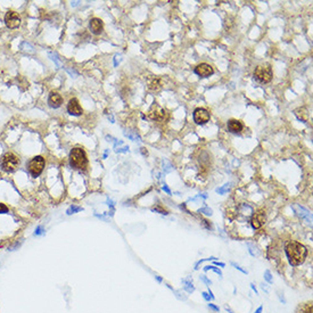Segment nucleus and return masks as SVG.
Masks as SVG:
<instances>
[{
    "instance_id": "nucleus-1",
    "label": "nucleus",
    "mask_w": 313,
    "mask_h": 313,
    "mask_svg": "<svg viewBox=\"0 0 313 313\" xmlns=\"http://www.w3.org/2000/svg\"><path fill=\"white\" fill-rule=\"evenodd\" d=\"M285 253L292 267H298L307 256V248L298 241H289L285 247Z\"/></svg>"
},
{
    "instance_id": "nucleus-2",
    "label": "nucleus",
    "mask_w": 313,
    "mask_h": 313,
    "mask_svg": "<svg viewBox=\"0 0 313 313\" xmlns=\"http://www.w3.org/2000/svg\"><path fill=\"white\" fill-rule=\"evenodd\" d=\"M70 164L76 170H85L88 165V159L82 148H73L70 153Z\"/></svg>"
},
{
    "instance_id": "nucleus-3",
    "label": "nucleus",
    "mask_w": 313,
    "mask_h": 313,
    "mask_svg": "<svg viewBox=\"0 0 313 313\" xmlns=\"http://www.w3.org/2000/svg\"><path fill=\"white\" fill-rule=\"evenodd\" d=\"M43 167H45V159L42 156H35L28 164V172L33 178L40 176L43 171Z\"/></svg>"
},
{
    "instance_id": "nucleus-4",
    "label": "nucleus",
    "mask_w": 313,
    "mask_h": 313,
    "mask_svg": "<svg viewBox=\"0 0 313 313\" xmlns=\"http://www.w3.org/2000/svg\"><path fill=\"white\" fill-rule=\"evenodd\" d=\"M254 77L261 83H267L272 80V70L270 65H260L254 71Z\"/></svg>"
},
{
    "instance_id": "nucleus-5",
    "label": "nucleus",
    "mask_w": 313,
    "mask_h": 313,
    "mask_svg": "<svg viewBox=\"0 0 313 313\" xmlns=\"http://www.w3.org/2000/svg\"><path fill=\"white\" fill-rule=\"evenodd\" d=\"M18 164H20V159L13 153L5 154L2 159H1V167L6 172H13V171H15V170L17 169Z\"/></svg>"
},
{
    "instance_id": "nucleus-6",
    "label": "nucleus",
    "mask_w": 313,
    "mask_h": 313,
    "mask_svg": "<svg viewBox=\"0 0 313 313\" xmlns=\"http://www.w3.org/2000/svg\"><path fill=\"white\" fill-rule=\"evenodd\" d=\"M193 121L197 124H205L210 121V113L205 108H196L193 111Z\"/></svg>"
},
{
    "instance_id": "nucleus-7",
    "label": "nucleus",
    "mask_w": 313,
    "mask_h": 313,
    "mask_svg": "<svg viewBox=\"0 0 313 313\" xmlns=\"http://www.w3.org/2000/svg\"><path fill=\"white\" fill-rule=\"evenodd\" d=\"M5 23L9 28H16L21 24V18L18 16L17 13L15 11H8L6 16H5Z\"/></svg>"
},
{
    "instance_id": "nucleus-8",
    "label": "nucleus",
    "mask_w": 313,
    "mask_h": 313,
    "mask_svg": "<svg viewBox=\"0 0 313 313\" xmlns=\"http://www.w3.org/2000/svg\"><path fill=\"white\" fill-rule=\"evenodd\" d=\"M213 72H214L213 67L206 63H202L195 67V73L201 77H208L210 75L213 74Z\"/></svg>"
},
{
    "instance_id": "nucleus-9",
    "label": "nucleus",
    "mask_w": 313,
    "mask_h": 313,
    "mask_svg": "<svg viewBox=\"0 0 313 313\" xmlns=\"http://www.w3.org/2000/svg\"><path fill=\"white\" fill-rule=\"evenodd\" d=\"M265 222V213L263 211H259L252 216L250 220V224L253 227V229H260Z\"/></svg>"
},
{
    "instance_id": "nucleus-10",
    "label": "nucleus",
    "mask_w": 313,
    "mask_h": 313,
    "mask_svg": "<svg viewBox=\"0 0 313 313\" xmlns=\"http://www.w3.org/2000/svg\"><path fill=\"white\" fill-rule=\"evenodd\" d=\"M67 111L70 113L71 115H74V116H80L82 114V107L80 106L79 102H77V99L73 98L71 99L68 104H67Z\"/></svg>"
},
{
    "instance_id": "nucleus-11",
    "label": "nucleus",
    "mask_w": 313,
    "mask_h": 313,
    "mask_svg": "<svg viewBox=\"0 0 313 313\" xmlns=\"http://www.w3.org/2000/svg\"><path fill=\"white\" fill-rule=\"evenodd\" d=\"M149 116L155 121H165L166 119H167V113H166L163 108H161V107H156V108H155V112L154 111H150V112H149Z\"/></svg>"
},
{
    "instance_id": "nucleus-12",
    "label": "nucleus",
    "mask_w": 313,
    "mask_h": 313,
    "mask_svg": "<svg viewBox=\"0 0 313 313\" xmlns=\"http://www.w3.org/2000/svg\"><path fill=\"white\" fill-rule=\"evenodd\" d=\"M90 30L93 34H100L104 30V24L100 18H92L90 21Z\"/></svg>"
},
{
    "instance_id": "nucleus-13",
    "label": "nucleus",
    "mask_w": 313,
    "mask_h": 313,
    "mask_svg": "<svg viewBox=\"0 0 313 313\" xmlns=\"http://www.w3.org/2000/svg\"><path fill=\"white\" fill-rule=\"evenodd\" d=\"M63 102V98L59 93L57 92H51L49 95V98H48V104H49L50 107L53 108H58Z\"/></svg>"
},
{
    "instance_id": "nucleus-14",
    "label": "nucleus",
    "mask_w": 313,
    "mask_h": 313,
    "mask_svg": "<svg viewBox=\"0 0 313 313\" xmlns=\"http://www.w3.org/2000/svg\"><path fill=\"white\" fill-rule=\"evenodd\" d=\"M228 130L232 133H239L243 130V123L238 120H230L228 122Z\"/></svg>"
},
{
    "instance_id": "nucleus-15",
    "label": "nucleus",
    "mask_w": 313,
    "mask_h": 313,
    "mask_svg": "<svg viewBox=\"0 0 313 313\" xmlns=\"http://www.w3.org/2000/svg\"><path fill=\"white\" fill-rule=\"evenodd\" d=\"M296 208H298V211H299L298 215L299 216L303 218V219H305L306 221H307V223H311V221H312V215H311V213H310L307 210H305L304 207L299 206V205H297Z\"/></svg>"
},
{
    "instance_id": "nucleus-16",
    "label": "nucleus",
    "mask_w": 313,
    "mask_h": 313,
    "mask_svg": "<svg viewBox=\"0 0 313 313\" xmlns=\"http://www.w3.org/2000/svg\"><path fill=\"white\" fill-rule=\"evenodd\" d=\"M148 88L150 89L151 91H159V89L162 88V85H161V80L155 77L153 80L148 82Z\"/></svg>"
},
{
    "instance_id": "nucleus-17",
    "label": "nucleus",
    "mask_w": 313,
    "mask_h": 313,
    "mask_svg": "<svg viewBox=\"0 0 313 313\" xmlns=\"http://www.w3.org/2000/svg\"><path fill=\"white\" fill-rule=\"evenodd\" d=\"M172 292H173V294L176 295V298L179 299V301H183V302L188 301V295H186V294H185L182 290H179V289H178V290H176V289H173Z\"/></svg>"
},
{
    "instance_id": "nucleus-18",
    "label": "nucleus",
    "mask_w": 313,
    "mask_h": 313,
    "mask_svg": "<svg viewBox=\"0 0 313 313\" xmlns=\"http://www.w3.org/2000/svg\"><path fill=\"white\" fill-rule=\"evenodd\" d=\"M83 208L81 206H77V205H71L70 207L66 210V214L67 215H72V214H75V213H79V212H81Z\"/></svg>"
},
{
    "instance_id": "nucleus-19",
    "label": "nucleus",
    "mask_w": 313,
    "mask_h": 313,
    "mask_svg": "<svg viewBox=\"0 0 313 313\" xmlns=\"http://www.w3.org/2000/svg\"><path fill=\"white\" fill-rule=\"evenodd\" d=\"M263 278H264V280H265V281L269 284V285H272V284H273V277H272V273H271L270 270H265V271H264Z\"/></svg>"
},
{
    "instance_id": "nucleus-20",
    "label": "nucleus",
    "mask_w": 313,
    "mask_h": 313,
    "mask_svg": "<svg viewBox=\"0 0 313 313\" xmlns=\"http://www.w3.org/2000/svg\"><path fill=\"white\" fill-rule=\"evenodd\" d=\"M195 290H196V288H195V286H193V282L187 284V285H183V292L188 293V294H193Z\"/></svg>"
},
{
    "instance_id": "nucleus-21",
    "label": "nucleus",
    "mask_w": 313,
    "mask_h": 313,
    "mask_svg": "<svg viewBox=\"0 0 313 313\" xmlns=\"http://www.w3.org/2000/svg\"><path fill=\"white\" fill-rule=\"evenodd\" d=\"M21 49H23L24 51H28V53H31L33 54L34 53V49H33V47L28 42H22L21 45Z\"/></svg>"
},
{
    "instance_id": "nucleus-22",
    "label": "nucleus",
    "mask_w": 313,
    "mask_h": 313,
    "mask_svg": "<svg viewBox=\"0 0 313 313\" xmlns=\"http://www.w3.org/2000/svg\"><path fill=\"white\" fill-rule=\"evenodd\" d=\"M45 232H46V230H45V228H43L42 225H37V228H35V230H34V236H42V235H45Z\"/></svg>"
},
{
    "instance_id": "nucleus-23",
    "label": "nucleus",
    "mask_w": 313,
    "mask_h": 313,
    "mask_svg": "<svg viewBox=\"0 0 313 313\" xmlns=\"http://www.w3.org/2000/svg\"><path fill=\"white\" fill-rule=\"evenodd\" d=\"M48 55H49V57L51 58V60H53V62H55V64H56L57 66H59L60 62H59V59H58V55H57L56 53H53V51H49V53H48Z\"/></svg>"
},
{
    "instance_id": "nucleus-24",
    "label": "nucleus",
    "mask_w": 313,
    "mask_h": 313,
    "mask_svg": "<svg viewBox=\"0 0 313 313\" xmlns=\"http://www.w3.org/2000/svg\"><path fill=\"white\" fill-rule=\"evenodd\" d=\"M230 264H231L232 267H235V269H236V270H238V271H239V272H241V273H244V275H247V273H248V271H247V270H245V269H243V267H240L239 264H237L236 262H233V261H231V262H230Z\"/></svg>"
},
{
    "instance_id": "nucleus-25",
    "label": "nucleus",
    "mask_w": 313,
    "mask_h": 313,
    "mask_svg": "<svg viewBox=\"0 0 313 313\" xmlns=\"http://www.w3.org/2000/svg\"><path fill=\"white\" fill-rule=\"evenodd\" d=\"M199 279H201V281H203L205 285L207 286L208 288H210V286H212V280L208 277H206L205 275H201L199 276Z\"/></svg>"
},
{
    "instance_id": "nucleus-26",
    "label": "nucleus",
    "mask_w": 313,
    "mask_h": 313,
    "mask_svg": "<svg viewBox=\"0 0 313 313\" xmlns=\"http://www.w3.org/2000/svg\"><path fill=\"white\" fill-rule=\"evenodd\" d=\"M22 243H23V241H22V240H20V241H18V240H16V241H15V243L13 244V245H11V247H8V250H11V252H13V250H18V248H20V247H21Z\"/></svg>"
},
{
    "instance_id": "nucleus-27",
    "label": "nucleus",
    "mask_w": 313,
    "mask_h": 313,
    "mask_svg": "<svg viewBox=\"0 0 313 313\" xmlns=\"http://www.w3.org/2000/svg\"><path fill=\"white\" fill-rule=\"evenodd\" d=\"M198 212H199V213H204L205 215H208V216H211V215L213 214V211H212L210 207H206V206L201 208V210H198Z\"/></svg>"
},
{
    "instance_id": "nucleus-28",
    "label": "nucleus",
    "mask_w": 313,
    "mask_h": 313,
    "mask_svg": "<svg viewBox=\"0 0 313 313\" xmlns=\"http://www.w3.org/2000/svg\"><path fill=\"white\" fill-rule=\"evenodd\" d=\"M211 271L215 272V273H216V275H218L219 277L222 279V277H223V273H222V271H221V269H220V267H216L215 265H211Z\"/></svg>"
},
{
    "instance_id": "nucleus-29",
    "label": "nucleus",
    "mask_w": 313,
    "mask_h": 313,
    "mask_svg": "<svg viewBox=\"0 0 313 313\" xmlns=\"http://www.w3.org/2000/svg\"><path fill=\"white\" fill-rule=\"evenodd\" d=\"M207 307H208V309H210V310H212V311H213V312H215V313L220 312V307H219V306L216 305V304H213V303H211V302H210V303H208V304H207Z\"/></svg>"
},
{
    "instance_id": "nucleus-30",
    "label": "nucleus",
    "mask_w": 313,
    "mask_h": 313,
    "mask_svg": "<svg viewBox=\"0 0 313 313\" xmlns=\"http://www.w3.org/2000/svg\"><path fill=\"white\" fill-rule=\"evenodd\" d=\"M228 191H229V185H224V187L216 189V193H220V195H223V193H228Z\"/></svg>"
},
{
    "instance_id": "nucleus-31",
    "label": "nucleus",
    "mask_w": 313,
    "mask_h": 313,
    "mask_svg": "<svg viewBox=\"0 0 313 313\" xmlns=\"http://www.w3.org/2000/svg\"><path fill=\"white\" fill-rule=\"evenodd\" d=\"M278 294V299H279V302L281 303V304H286L287 303V299H286V297H285V295H284V293H281V292H278L277 293Z\"/></svg>"
},
{
    "instance_id": "nucleus-32",
    "label": "nucleus",
    "mask_w": 313,
    "mask_h": 313,
    "mask_svg": "<svg viewBox=\"0 0 313 313\" xmlns=\"http://www.w3.org/2000/svg\"><path fill=\"white\" fill-rule=\"evenodd\" d=\"M9 208L6 204L4 203H0V214H5V213H8Z\"/></svg>"
},
{
    "instance_id": "nucleus-33",
    "label": "nucleus",
    "mask_w": 313,
    "mask_h": 313,
    "mask_svg": "<svg viewBox=\"0 0 313 313\" xmlns=\"http://www.w3.org/2000/svg\"><path fill=\"white\" fill-rule=\"evenodd\" d=\"M125 136L127 137H129L130 139H132V140H140V137L138 136V134H136V133H130V132H125Z\"/></svg>"
},
{
    "instance_id": "nucleus-34",
    "label": "nucleus",
    "mask_w": 313,
    "mask_h": 313,
    "mask_svg": "<svg viewBox=\"0 0 313 313\" xmlns=\"http://www.w3.org/2000/svg\"><path fill=\"white\" fill-rule=\"evenodd\" d=\"M260 287L263 292H265L267 294H269V292H270V286L267 285V284H264V282H262V284L260 285Z\"/></svg>"
},
{
    "instance_id": "nucleus-35",
    "label": "nucleus",
    "mask_w": 313,
    "mask_h": 313,
    "mask_svg": "<svg viewBox=\"0 0 313 313\" xmlns=\"http://www.w3.org/2000/svg\"><path fill=\"white\" fill-rule=\"evenodd\" d=\"M202 297L204 298L205 302H207V303L211 302V297H210V295L207 294V292H202Z\"/></svg>"
},
{
    "instance_id": "nucleus-36",
    "label": "nucleus",
    "mask_w": 313,
    "mask_h": 313,
    "mask_svg": "<svg viewBox=\"0 0 313 313\" xmlns=\"http://www.w3.org/2000/svg\"><path fill=\"white\" fill-rule=\"evenodd\" d=\"M151 211L153 212H159V213H161V214H167V211H165V210H163V208H161V207H154V208H151Z\"/></svg>"
},
{
    "instance_id": "nucleus-37",
    "label": "nucleus",
    "mask_w": 313,
    "mask_h": 313,
    "mask_svg": "<svg viewBox=\"0 0 313 313\" xmlns=\"http://www.w3.org/2000/svg\"><path fill=\"white\" fill-rule=\"evenodd\" d=\"M128 150H129V147H128V146H123L122 148H117V149H115L116 153H127Z\"/></svg>"
},
{
    "instance_id": "nucleus-38",
    "label": "nucleus",
    "mask_w": 313,
    "mask_h": 313,
    "mask_svg": "<svg viewBox=\"0 0 313 313\" xmlns=\"http://www.w3.org/2000/svg\"><path fill=\"white\" fill-rule=\"evenodd\" d=\"M214 265H215V267H225V263H223V262H219V261H214Z\"/></svg>"
},
{
    "instance_id": "nucleus-39",
    "label": "nucleus",
    "mask_w": 313,
    "mask_h": 313,
    "mask_svg": "<svg viewBox=\"0 0 313 313\" xmlns=\"http://www.w3.org/2000/svg\"><path fill=\"white\" fill-rule=\"evenodd\" d=\"M250 288H252V290H253L254 293H255V295H259V292H257V288H256V286L254 285L253 282H250Z\"/></svg>"
},
{
    "instance_id": "nucleus-40",
    "label": "nucleus",
    "mask_w": 313,
    "mask_h": 313,
    "mask_svg": "<svg viewBox=\"0 0 313 313\" xmlns=\"http://www.w3.org/2000/svg\"><path fill=\"white\" fill-rule=\"evenodd\" d=\"M66 71H67V72H68V73H70L73 77H76V76H77V73H76V72H75V71H72V70H70V68H66Z\"/></svg>"
},
{
    "instance_id": "nucleus-41",
    "label": "nucleus",
    "mask_w": 313,
    "mask_h": 313,
    "mask_svg": "<svg viewBox=\"0 0 313 313\" xmlns=\"http://www.w3.org/2000/svg\"><path fill=\"white\" fill-rule=\"evenodd\" d=\"M207 294H208V295H210V297H211V301H214V299H215V296H214V294H213V292H212V290H211V289H210V288L207 289Z\"/></svg>"
},
{
    "instance_id": "nucleus-42",
    "label": "nucleus",
    "mask_w": 313,
    "mask_h": 313,
    "mask_svg": "<svg viewBox=\"0 0 313 313\" xmlns=\"http://www.w3.org/2000/svg\"><path fill=\"white\" fill-rule=\"evenodd\" d=\"M155 280L159 282V284H162L163 282V278L161 277V276H155Z\"/></svg>"
},
{
    "instance_id": "nucleus-43",
    "label": "nucleus",
    "mask_w": 313,
    "mask_h": 313,
    "mask_svg": "<svg viewBox=\"0 0 313 313\" xmlns=\"http://www.w3.org/2000/svg\"><path fill=\"white\" fill-rule=\"evenodd\" d=\"M224 310H225V311H227V312H228V313H235V312H233V310H232L229 305H224Z\"/></svg>"
},
{
    "instance_id": "nucleus-44",
    "label": "nucleus",
    "mask_w": 313,
    "mask_h": 313,
    "mask_svg": "<svg viewBox=\"0 0 313 313\" xmlns=\"http://www.w3.org/2000/svg\"><path fill=\"white\" fill-rule=\"evenodd\" d=\"M163 190H164V191H165L166 193H169V195H171V190L169 189V187L166 186V185H164V186H163Z\"/></svg>"
},
{
    "instance_id": "nucleus-45",
    "label": "nucleus",
    "mask_w": 313,
    "mask_h": 313,
    "mask_svg": "<svg viewBox=\"0 0 313 313\" xmlns=\"http://www.w3.org/2000/svg\"><path fill=\"white\" fill-rule=\"evenodd\" d=\"M262 312H263V305H260L256 310H255V312L254 313H262Z\"/></svg>"
},
{
    "instance_id": "nucleus-46",
    "label": "nucleus",
    "mask_w": 313,
    "mask_h": 313,
    "mask_svg": "<svg viewBox=\"0 0 313 313\" xmlns=\"http://www.w3.org/2000/svg\"><path fill=\"white\" fill-rule=\"evenodd\" d=\"M201 196H202V197H203V198H204V199H206V198H207V195H206V193H202Z\"/></svg>"
}]
</instances>
